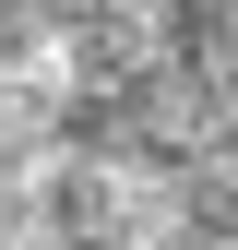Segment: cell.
Wrapping results in <instances>:
<instances>
[{"instance_id":"1","label":"cell","mask_w":238,"mask_h":250,"mask_svg":"<svg viewBox=\"0 0 238 250\" xmlns=\"http://www.w3.org/2000/svg\"><path fill=\"white\" fill-rule=\"evenodd\" d=\"M60 143H72V96H60V83H0V191L48 179Z\"/></svg>"},{"instance_id":"2","label":"cell","mask_w":238,"mask_h":250,"mask_svg":"<svg viewBox=\"0 0 238 250\" xmlns=\"http://www.w3.org/2000/svg\"><path fill=\"white\" fill-rule=\"evenodd\" d=\"M0 83H48V12H0Z\"/></svg>"}]
</instances>
